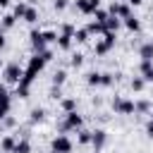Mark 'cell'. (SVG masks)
<instances>
[{"mask_svg":"<svg viewBox=\"0 0 153 153\" xmlns=\"http://www.w3.org/2000/svg\"><path fill=\"white\" fill-rule=\"evenodd\" d=\"M112 110L117 115H134L136 112V103L131 98H122V96H115L112 98Z\"/></svg>","mask_w":153,"mask_h":153,"instance_id":"7a4b0ae2","label":"cell"},{"mask_svg":"<svg viewBox=\"0 0 153 153\" xmlns=\"http://www.w3.org/2000/svg\"><path fill=\"white\" fill-rule=\"evenodd\" d=\"M146 136L153 139V122H151V120H148V124H146Z\"/></svg>","mask_w":153,"mask_h":153,"instance_id":"74e56055","label":"cell"},{"mask_svg":"<svg viewBox=\"0 0 153 153\" xmlns=\"http://www.w3.org/2000/svg\"><path fill=\"white\" fill-rule=\"evenodd\" d=\"M84 127V117L76 112V110H72V112H65V122H62V131H69V129H81Z\"/></svg>","mask_w":153,"mask_h":153,"instance_id":"5b68a950","label":"cell"},{"mask_svg":"<svg viewBox=\"0 0 153 153\" xmlns=\"http://www.w3.org/2000/svg\"><path fill=\"white\" fill-rule=\"evenodd\" d=\"M2 76H5V81H7V84H19V81H22V76H24V69L19 67V62H10V65H5Z\"/></svg>","mask_w":153,"mask_h":153,"instance_id":"277c9868","label":"cell"},{"mask_svg":"<svg viewBox=\"0 0 153 153\" xmlns=\"http://www.w3.org/2000/svg\"><path fill=\"white\" fill-rule=\"evenodd\" d=\"M26 7H29L26 2H17V5H14V10H12V14H14L17 19H22V17H24V12H26Z\"/></svg>","mask_w":153,"mask_h":153,"instance_id":"f1b7e54d","label":"cell"},{"mask_svg":"<svg viewBox=\"0 0 153 153\" xmlns=\"http://www.w3.org/2000/svg\"><path fill=\"white\" fill-rule=\"evenodd\" d=\"M103 26H105V31H115V33H117V29L122 26V19H120V17H115V14H110V17L103 22Z\"/></svg>","mask_w":153,"mask_h":153,"instance_id":"8fae6325","label":"cell"},{"mask_svg":"<svg viewBox=\"0 0 153 153\" xmlns=\"http://www.w3.org/2000/svg\"><path fill=\"white\" fill-rule=\"evenodd\" d=\"M0 67H2V60H0Z\"/></svg>","mask_w":153,"mask_h":153,"instance_id":"b9f144b4","label":"cell"},{"mask_svg":"<svg viewBox=\"0 0 153 153\" xmlns=\"http://www.w3.org/2000/svg\"><path fill=\"white\" fill-rule=\"evenodd\" d=\"M81 62H84V55H81V53H74V55L69 57V65H72V67H81Z\"/></svg>","mask_w":153,"mask_h":153,"instance_id":"1f68e13d","label":"cell"},{"mask_svg":"<svg viewBox=\"0 0 153 153\" xmlns=\"http://www.w3.org/2000/svg\"><path fill=\"white\" fill-rule=\"evenodd\" d=\"M5 43H7V41H5V33L0 31V48H5Z\"/></svg>","mask_w":153,"mask_h":153,"instance_id":"f35d334b","label":"cell"},{"mask_svg":"<svg viewBox=\"0 0 153 153\" xmlns=\"http://www.w3.org/2000/svg\"><path fill=\"white\" fill-rule=\"evenodd\" d=\"M67 81V72L65 69H57L55 74H53V86H62Z\"/></svg>","mask_w":153,"mask_h":153,"instance_id":"603a6c76","label":"cell"},{"mask_svg":"<svg viewBox=\"0 0 153 153\" xmlns=\"http://www.w3.org/2000/svg\"><path fill=\"white\" fill-rule=\"evenodd\" d=\"M60 96H62V93H60V86H53V91H50V98H55V100H57Z\"/></svg>","mask_w":153,"mask_h":153,"instance_id":"8d00e7d4","label":"cell"},{"mask_svg":"<svg viewBox=\"0 0 153 153\" xmlns=\"http://www.w3.org/2000/svg\"><path fill=\"white\" fill-rule=\"evenodd\" d=\"M88 36H91V33H88V29H86V26L74 31V41H76V43H86V41H88Z\"/></svg>","mask_w":153,"mask_h":153,"instance_id":"7402d4cb","label":"cell"},{"mask_svg":"<svg viewBox=\"0 0 153 153\" xmlns=\"http://www.w3.org/2000/svg\"><path fill=\"white\" fill-rule=\"evenodd\" d=\"M14 146H17V139L14 136H2V141H0V151H5V153H12L14 151Z\"/></svg>","mask_w":153,"mask_h":153,"instance_id":"4fadbf2b","label":"cell"},{"mask_svg":"<svg viewBox=\"0 0 153 153\" xmlns=\"http://www.w3.org/2000/svg\"><path fill=\"white\" fill-rule=\"evenodd\" d=\"M29 41H31V48H33V53H43L45 50V36H43V31H38V29H33L31 33H29Z\"/></svg>","mask_w":153,"mask_h":153,"instance_id":"8992f818","label":"cell"},{"mask_svg":"<svg viewBox=\"0 0 153 153\" xmlns=\"http://www.w3.org/2000/svg\"><path fill=\"white\" fill-rule=\"evenodd\" d=\"M122 24H124V26H127L129 31H139V29H141V22H139V19H136L134 14L124 17V19H122Z\"/></svg>","mask_w":153,"mask_h":153,"instance_id":"9a60e30c","label":"cell"},{"mask_svg":"<svg viewBox=\"0 0 153 153\" xmlns=\"http://www.w3.org/2000/svg\"><path fill=\"white\" fill-rule=\"evenodd\" d=\"M72 41H74V36H69V33H57V48H60V50H69V48H72Z\"/></svg>","mask_w":153,"mask_h":153,"instance_id":"7c38bea8","label":"cell"},{"mask_svg":"<svg viewBox=\"0 0 153 153\" xmlns=\"http://www.w3.org/2000/svg\"><path fill=\"white\" fill-rule=\"evenodd\" d=\"M108 12H110V14H115V17H120V19H124V17H129V14H131V5H129V2H112Z\"/></svg>","mask_w":153,"mask_h":153,"instance_id":"ba28073f","label":"cell"},{"mask_svg":"<svg viewBox=\"0 0 153 153\" xmlns=\"http://www.w3.org/2000/svg\"><path fill=\"white\" fill-rule=\"evenodd\" d=\"M143 86H146V79L143 76H134L131 79V88L134 91H143Z\"/></svg>","mask_w":153,"mask_h":153,"instance_id":"f546056e","label":"cell"},{"mask_svg":"<svg viewBox=\"0 0 153 153\" xmlns=\"http://www.w3.org/2000/svg\"><path fill=\"white\" fill-rule=\"evenodd\" d=\"M127 2H129V5H134V7H136V5H141V2H143V0H127Z\"/></svg>","mask_w":153,"mask_h":153,"instance_id":"ab89813d","label":"cell"},{"mask_svg":"<svg viewBox=\"0 0 153 153\" xmlns=\"http://www.w3.org/2000/svg\"><path fill=\"white\" fill-rule=\"evenodd\" d=\"M10 5V0H0V7H7Z\"/></svg>","mask_w":153,"mask_h":153,"instance_id":"60d3db41","label":"cell"},{"mask_svg":"<svg viewBox=\"0 0 153 153\" xmlns=\"http://www.w3.org/2000/svg\"><path fill=\"white\" fill-rule=\"evenodd\" d=\"M86 84H88V86H100V72H96V69L88 72V74H86Z\"/></svg>","mask_w":153,"mask_h":153,"instance_id":"cb8c5ba5","label":"cell"},{"mask_svg":"<svg viewBox=\"0 0 153 153\" xmlns=\"http://www.w3.org/2000/svg\"><path fill=\"white\" fill-rule=\"evenodd\" d=\"M14 22H17L14 14H5V17H0V29H12Z\"/></svg>","mask_w":153,"mask_h":153,"instance_id":"44dd1931","label":"cell"},{"mask_svg":"<svg viewBox=\"0 0 153 153\" xmlns=\"http://www.w3.org/2000/svg\"><path fill=\"white\" fill-rule=\"evenodd\" d=\"M74 31H76L74 24H62V26H60V33H69V36H74Z\"/></svg>","mask_w":153,"mask_h":153,"instance_id":"d6a6232c","label":"cell"},{"mask_svg":"<svg viewBox=\"0 0 153 153\" xmlns=\"http://www.w3.org/2000/svg\"><path fill=\"white\" fill-rule=\"evenodd\" d=\"M43 117H45V110H43V108H33V110L29 112V122H31V124L43 122Z\"/></svg>","mask_w":153,"mask_h":153,"instance_id":"2e32d148","label":"cell"},{"mask_svg":"<svg viewBox=\"0 0 153 153\" xmlns=\"http://www.w3.org/2000/svg\"><path fill=\"white\" fill-rule=\"evenodd\" d=\"M67 5H69V0H53V7H55L57 12H60V10H65Z\"/></svg>","mask_w":153,"mask_h":153,"instance_id":"d590c367","label":"cell"},{"mask_svg":"<svg viewBox=\"0 0 153 153\" xmlns=\"http://www.w3.org/2000/svg\"><path fill=\"white\" fill-rule=\"evenodd\" d=\"M105 141H108V134L103 129H93L91 131V146H93V151H100L105 146Z\"/></svg>","mask_w":153,"mask_h":153,"instance_id":"9c48e42d","label":"cell"},{"mask_svg":"<svg viewBox=\"0 0 153 153\" xmlns=\"http://www.w3.org/2000/svg\"><path fill=\"white\" fill-rule=\"evenodd\" d=\"M151 122H153V115H151Z\"/></svg>","mask_w":153,"mask_h":153,"instance_id":"7bdbcfd3","label":"cell"},{"mask_svg":"<svg viewBox=\"0 0 153 153\" xmlns=\"http://www.w3.org/2000/svg\"><path fill=\"white\" fill-rule=\"evenodd\" d=\"M0 153H5V151H0Z\"/></svg>","mask_w":153,"mask_h":153,"instance_id":"ee69618b","label":"cell"},{"mask_svg":"<svg viewBox=\"0 0 153 153\" xmlns=\"http://www.w3.org/2000/svg\"><path fill=\"white\" fill-rule=\"evenodd\" d=\"M74 7L81 12V14H93V7L88 0H74Z\"/></svg>","mask_w":153,"mask_h":153,"instance_id":"e0dca14e","label":"cell"},{"mask_svg":"<svg viewBox=\"0 0 153 153\" xmlns=\"http://www.w3.org/2000/svg\"><path fill=\"white\" fill-rule=\"evenodd\" d=\"M139 69H141V76L146 81H153V60H141Z\"/></svg>","mask_w":153,"mask_h":153,"instance_id":"30bf717a","label":"cell"},{"mask_svg":"<svg viewBox=\"0 0 153 153\" xmlns=\"http://www.w3.org/2000/svg\"><path fill=\"white\" fill-rule=\"evenodd\" d=\"M112 84H115V74L100 72V86H112Z\"/></svg>","mask_w":153,"mask_h":153,"instance_id":"484cf974","label":"cell"},{"mask_svg":"<svg viewBox=\"0 0 153 153\" xmlns=\"http://www.w3.org/2000/svg\"><path fill=\"white\" fill-rule=\"evenodd\" d=\"M29 88L31 86H26V84H17V88H14V96H19V98H29Z\"/></svg>","mask_w":153,"mask_h":153,"instance_id":"4316f807","label":"cell"},{"mask_svg":"<svg viewBox=\"0 0 153 153\" xmlns=\"http://www.w3.org/2000/svg\"><path fill=\"white\" fill-rule=\"evenodd\" d=\"M10 108H12V98L5 88V84H0V120L10 115Z\"/></svg>","mask_w":153,"mask_h":153,"instance_id":"52a82bcc","label":"cell"},{"mask_svg":"<svg viewBox=\"0 0 153 153\" xmlns=\"http://www.w3.org/2000/svg\"><path fill=\"white\" fill-rule=\"evenodd\" d=\"M115 41H117V33L115 31H103V38H98L96 41V55H105V53H110L112 48H115Z\"/></svg>","mask_w":153,"mask_h":153,"instance_id":"6da1fadb","label":"cell"},{"mask_svg":"<svg viewBox=\"0 0 153 153\" xmlns=\"http://www.w3.org/2000/svg\"><path fill=\"white\" fill-rule=\"evenodd\" d=\"M43 36H45L48 43H57V33L55 31H43Z\"/></svg>","mask_w":153,"mask_h":153,"instance_id":"e575fe53","label":"cell"},{"mask_svg":"<svg viewBox=\"0 0 153 153\" xmlns=\"http://www.w3.org/2000/svg\"><path fill=\"white\" fill-rule=\"evenodd\" d=\"M93 17H96V22H100V24H103V22H105V19L110 17V12H108V10H100V7H98V10L93 12Z\"/></svg>","mask_w":153,"mask_h":153,"instance_id":"4dcf8cb0","label":"cell"},{"mask_svg":"<svg viewBox=\"0 0 153 153\" xmlns=\"http://www.w3.org/2000/svg\"><path fill=\"white\" fill-rule=\"evenodd\" d=\"M139 57L141 60H153V41H148L139 48Z\"/></svg>","mask_w":153,"mask_h":153,"instance_id":"5bb4252c","label":"cell"},{"mask_svg":"<svg viewBox=\"0 0 153 153\" xmlns=\"http://www.w3.org/2000/svg\"><path fill=\"white\" fill-rule=\"evenodd\" d=\"M12 153H31V143H29V139H17V146H14Z\"/></svg>","mask_w":153,"mask_h":153,"instance_id":"ac0fdd59","label":"cell"},{"mask_svg":"<svg viewBox=\"0 0 153 153\" xmlns=\"http://www.w3.org/2000/svg\"><path fill=\"white\" fill-rule=\"evenodd\" d=\"M22 19L29 22V24H36V22H38V10H36V7H26V12H24Z\"/></svg>","mask_w":153,"mask_h":153,"instance_id":"d6986e66","label":"cell"},{"mask_svg":"<svg viewBox=\"0 0 153 153\" xmlns=\"http://www.w3.org/2000/svg\"><path fill=\"white\" fill-rule=\"evenodd\" d=\"M86 29H88V33H103V31H105V26H103L100 22H96V19H93V22H88V26H86Z\"/></svg>","mask_w":153,"mask_h":153,"instance_id":"d4e9b609","label":"cell"},{"mask_svg":"<svg viewBox=\"0 0 153 153\" xmlns=\"http://www.w3.org/2000/svg\"><path fill=\"white\" fill-rule=\"evenodd\" d=\"M148 110H151V103L148 100H139L136 103V112H148Z\"/></svg>","mask_w":153,"mask_h":153,"instance_id":"836d02e7","label":"cell"},{"mask_svg":"<svg viewBox=\"0 0 153 153\" xmlns=\"http://www.w3.org/2000/svg\"><path fill=\"white\" fill-rule=\"evenodd\" d=\"M60 105H62V110H65V112L76 110V100H74V98H62V103H60Z\"/></svg>","mask_w":153,"mask_h":153,"instance_id":"83f0119b","label":"cell"},{"mask_svg":"<svg viewBox=\"0 0 153 153\" xmlns=\"http://www.w3.org/2000/svg\"><path fill=\"white\" fill-rule=\"evenodd\" d=\"M72 148H74V143H72V139L65 136V134H57V136L50 141V151H53V153H72Z\"/></svg>","mask_w":153,"mask_h":153,"instance_id":"3957f363","label":"cell"},{"mask_svg":"<svg viewBox=\"0 0 153 153\" xmlns=\"http://www.w3.org/2000/svg\"><path fill=\"white\" fill-rule=\"evenodd\" d=\"M76 141H79L81 146L91 143V131H88V129H84V127H81V129H76Z\"/></svg>","mask_w":153,"mask_h":153,"instance_id":"ffe728a7","label":"cell"}]
</instances>
